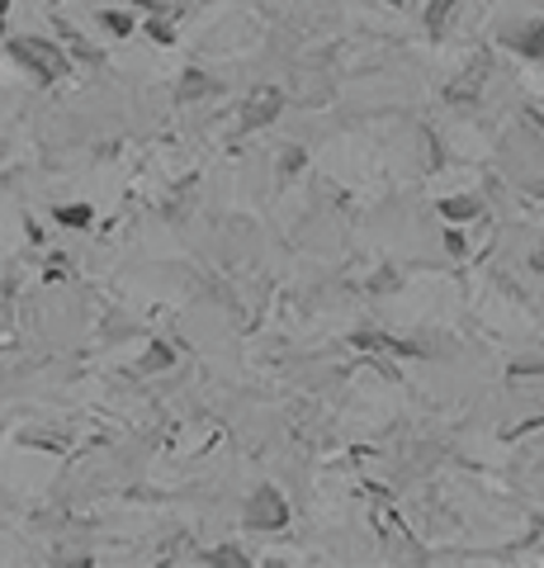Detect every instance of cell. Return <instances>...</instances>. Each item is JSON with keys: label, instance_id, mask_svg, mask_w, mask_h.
<instances>
[{"label": "cell", "instance_id": "obj_1", "mask_svg": "<svg viewBox=\"0 0 544 568\" xmlns=\"http://www.w3.org/2000/svg\"><path fill=\"white\" fill-rule=\"evenodd\" d=\"M14 53H29L24 63H34L38 71H63V53H57L53 43H38V38H20V43H14Z\"/></svg>", "mask_w": 544, "mask_h": 568}, {"label": "cell", "instance_id": "obj_2", "mask_svg": "<svg viewBox=\"0 0 544 568\" xmlns=\"http://www.w3.org/2000/svg\"><path fill=\"white\" fill-rule=\"evenodd\" d=\"M90 218V208H81V204H67L63 208V223H86Z\"/></svg>", "mask_w": 544, "mask_h": 568}, {"label": "cell", "instance_id": "obj_3", "mask_svg": "<svg viewBox=\"0 0 544 568\" xmlns=\"http://www.w3.org/2000/svg\"><path fill=\"white\" fill-rule=\"evenodd\" d=\"M5 5H10V0H0V10H5Z\"/></svg>", "mask_w": 544, "mask_h": 568}]
</instances>
